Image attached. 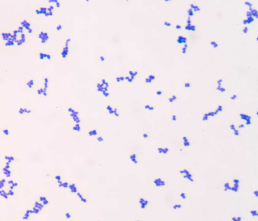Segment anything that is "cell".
Wrapping results in <instances>:
<instances>
[{"label":"cell","mask_w":258,"mask_h":221,"mask_svg":"<svg viewBox=\"0 0 258 221\" xmlns=\"http://www.w3.org/2000/svg\"><path fill=\"white\" fill-rule=\"evenodd\" d=\"M250 215L253 219H256L258 218V210L256 207H253L251 208L250 211Z\"/></svg>","instance_id":"obj_9"},{"label":"cell","mask_w":258,"mask_h":221,"mask_svg":"<svg viewBox=\"0 0 258 221\" xmlns=\"http://www.w3.org/2000/svg\"><path fill=\"white\" fill-rule=\"evenodd\" d=\"M181 143L183 147H189L191 146V142L189 138L187 136H182L181 137Z\"/></svg>","instance_id":"obj_5"},{"label":"cell","mask_w":258,"mask_h":221,"mask_svg":"<svg viewBox=\"0 0 258 221\" xmlns=\"http://www.w3.org/2000/svg\"><path fill=\"white\" fill-rule=\"evenodd\" d=\"M244 218L242 215H234L231 218V221H241L243 220Z\"/></svg>","instance_id":"obj_11"},{"label":"cell","mask_w":258,"mask_h":221,"mask_svg":"<svg viewBox=\"0 0 258 221\" xmlns=\"http://www.w3.org/2000/svg\"><path fill=\"white\" fill-rule=\"evenodd\" d=\"M143 137H144L145 139H146V138H147L148 137V136H149V134H148L147 133H144L143 134Z\"/></svg>","instance_id":"obj_15"},{"label":"cell","mask_w":258,"mask_h":221,"mask_svg":"<svg viewBox=\"0 0 258 221\" xmlns=\"http://www.w3.org/2000/svg\"><path fill=\"white\" fill-rule=\"evenodd\" d=\"M178 174L181 179L184 181L189 183H194L195 182L196 179L194 173L187 168L184 167L179 170Z\"/></svg>","instance_id":"obj_1"},{"label":"cell","mask_w":258,"mask_h":221,"mask_svg":"<svg viewBox=\"0 0 258 221\" xmlns=\"http://www.w3.org/2000/svg\"><path fill=\"white\" fill-rule=\"evenodd\" d=\"M184 208V205L183 203L181 201H177L175 202L172 206V209L174 212H179L182 211Z\"/></svg>","instance_id":"obj_3"},{"label":"cell","mask_w":258,"mask_h":221,"mask_svg":"<svg viewBox=\"0 0 258 221\" xmlns=\"http://www.w3.org/2000/svg\"><path fill=\"white\" fill-rule=\"evenodd\" d=\"M229 128L233 132V133L236 136H238L239 135V132L237 129L236 127L234 124H231L229 126Z\"/></svg>","instance_id":"obj_10"},{"label":"cell","mask_w":258,"mask_h":221,"mask_svg":"<svg viewBox=\"0 0 258 221\" xmlns=\"http://www.w3.org/2000/svg\"><path fill=\"white\" fill-rule=\"evenodd\" d=\"M152 183L156 188H163L166 186L167 182L164 178L157 177L153 179Z\"/></svg>","instance_id":"obj_2"},{"label":"cell","mask_w":258,"mask_h":221,"mask_svg":"<svg viewBox=\"0 0 258 221\" xmlns=\"http://www.w3.org/2000/svg\"><path fill=\"white\" fill-rule=\"evenodd\" d=\"M252 195H253L254 196V197H255L256 199H257V197H258V190L257 189H254L252 191Z\"/></svg>","instance_id":"obj_13"},{"label":"cell","mask_w":258,"mask_h":221,"mask_svg":"<svg viewBox=\"0 0 258 221\" xmlns=\"http://www.w3.org/2000/svg\"><path fill=\"white\" fill-rule=\"evenodd\" d=\"M170 121L173 123H176L178 121V115L177 114L173 113L170 117Z\"/></svg>","instance_id":"obj_12"},{"label":"cell","mask_w":258,"mask_h":221,"mask_svg":"<svg viewBox=\"0 0 258 221\" xmlns=\"http://www.w3.org/2000/svg\"><path fill=\"white\" fill-rule=\"evenodd\" d=\"M139 203H140V207L142 209H145L149 203L148 200L147 199L142 197L139 200Z\"/></svg>","instance_id":"obj_8"},{"label":"cell","mask_w":258,"mask_h":221,"mask_svg":"<svg viewBox=\"0 0 258 221\" xmlns=\"http://www.w3.org/2000/svg\"><path fill=\"white\" fill-rule=\"evenodd\" d=\"M239 116L242 120L245 121L247 125H250L251 124V117L250 116L244 114H241L239 115Z\"/></svg>","instance_id":"obj_6"},{"label":"cell","mask_w":258,"mask_h":221,"mask_svg":"<svg viewBox=\"0 0 258 221\" xmlns=\"http://www.w3.org/2000/svg\"><path fill=\"white\" fill-rule=\"evenodd\" d=\"M156 152L159 155H165L170 154L171 148L168 147H160L157 148Z\"/></svg>","instance_id":"obj_4"},{"label":"cell","mask_w":258,"mask_h":221,"mask_svg":"<svg viewBox=\"0 0 258 221\" xmlns=\"http://www.w3.org/2000/svg\"><path fill=\"white\" fill-rule=\"evenodd\" d=\"M179 198L182 201H185L188 200L189 197V193L184 190L179 192Z\"/></svg>","instance_id":"obj_7"},{"label":"cell","mask_w":258,"mask_h":221,"mask_svg":"<svg viewBox=\"0 0 258 221\" xmlns=\"http://www.w3.org/2000/svg\"><path fill=\"white\" fill-rule=\"evenodd\" d=\"M237 127V128H238L239 129H243V128H244L245 127V125H244V124H243H243H242V123H241V124H238Z\"/></svg>","instance_id":"obj_14"}]
</instances>
